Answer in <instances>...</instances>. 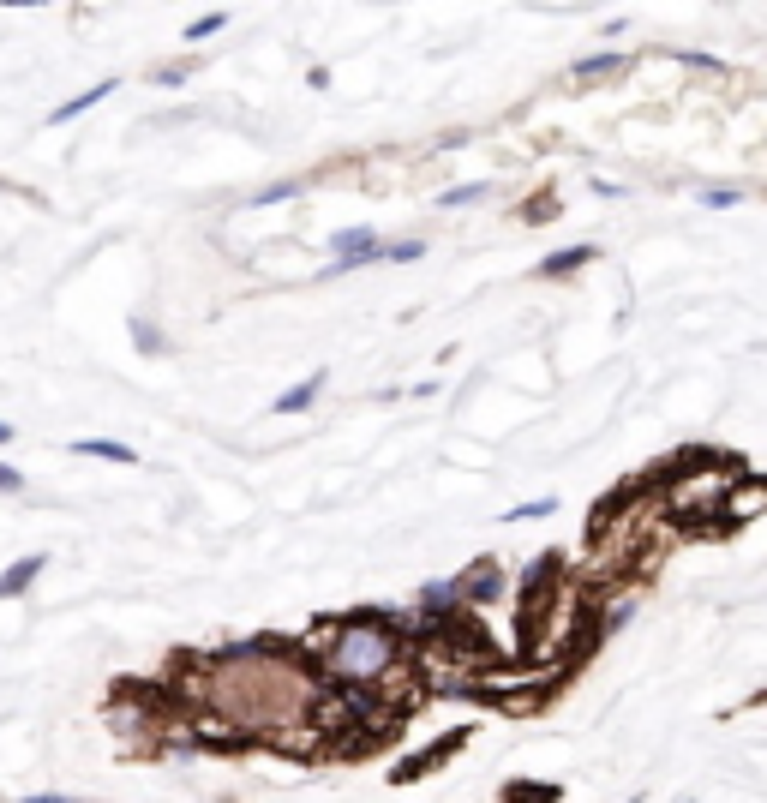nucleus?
Returning <instances> with one entry per match:
<instances>
[{
    "mask_svg": "<svg viewBox=\"0 0 767 803\" xmlns=\"http://www.w3.org/2000/svg\"><path fill=\"white\" fill-rule=\"evenodd\" d=\"M402 654H408V648H402V636H396V618L378 612V606H360V612H348V618L336 624V642L324 648V678H330V684H348L354 696H366L378 678L396 672Z\"/></svg>",
    "mask_w": 767,
    "mask_h": 803,
    "instance_id": "f257e3e1",
    "label": "nucleus"
},
{
    "mask_svg": "<svg viewBox=\"0 0 767 803\" xmlns=\"http://www.w3.org/2000/svg\"><path fill=\"white\" fill-rule=\"evenodd\" d=\"M378 228H366V222H348V228H336L330 234V270L324 276H348V270H366V264H378Z\"/></svg>",
    "mask_w": 767,
    "mask_h": 803,
    "instance_id": "f03ea898",
    "label": "nucleus"
},
{
    "mask_svg": "<svg viewBox=\"0 0 767 803\" xmlns=\"http://www.w3.org/2000/svg\"><path fill=\"white\" fill-rule=\"evenodd\" d=\"M456 588H462V606H492V600L504 594V570H498L492 558H480V564H468V570L456 576Z\"/></svg>",
    "mask_w": 767,
    "mask_h": 803,
    "instance_id": "7ed1b4c3",
    "label": "nucleus"
},
{
    "mask_svg": "<svg viewBox=\"0 0 767 803\" xmlns=\"http://www.w3.org/2000/svg\"><path fill=\"white\" fill-rule=\"evenodd\" d=\"M324 390H330V366H312V372H306L294 390H282V396L270 402V414H306V408H312Z\"/></svg>",
    "mask_w": 767,
    "mask_h": 803,
    "instance_id": "20e7f679",
    "label": "nucleus"
},
{
    "mask_svg": "<svg viewBox=\"0 0 767 803\" xmlns=\"http://www.w3.org/2000/svg\"><path fill=\"white\" fill-rule=\"evenodd\" d=\"M42 570H48V552H24V558H12V564L0 570V600H24V594L36 588Z\"/></svg>",
    "mask_w": 767,
    "mask_h": 803,
    "instance_id": "39448f33",
    "label": "nucleus"
},
{
    "mask_svg": "<svg viewBox=\"0 0 767 803\" xmlns=\"http://www.w3.org/2000/svg\"><path fill=\"white\" fill-rule=\"evenodd\" d=\"M558 576H564V552H540V558L522 570V606H540L546 582H558Z\"/></svg>",
    "mask_w": 767,
    "mask_h": 803,
    "instance_id": "423d86ee",
    "label": "nucleus"
},
{
    "mask_svg": "<svg viewBox=\"0 0 767 803\" xmlns=\"http://www.w3.org/2000/svg\"><path fill=\"white\" fill-rule=\"evenodd\" d=\"M114 90H120V78H96L90 90H78V96H66V102H60V108L48 114V126H66V120H78L84 108H96V102H108Z\"/></svg>",
    "mask_w": 767,
    "mask_h": 803,
    "instance_id": "0eeeda50",
    "label": "nucleus"
},
{
    "mask_svg": "<svg viewBox=\"0 0 767 803\" xmlns=\"http://www.w3.org/2000/svg\"><path fill=\"white\" fill-rule=\"evenodd\" d=\"M582 264H594V246H588V240H576V246H558V252H546V258L534 264V276H576Z\"/></svg>",
    "mask_w": 767,
    "mask_h": 803,
    "instance_id": "6e6552de",
    "label": "nucleus"
},
{
    "mask_svg": "<svg viewBox=\"0 0 767 803\" xmlns=\"http://www.w3.org/2000/svg\"><path fill=\"white\" fill-rule=\"evenodd\" d=\"M72 456H96V462L138 468V450H132V444H120V438H72Z\"/></svg>",
    "mask_w": 767,
    "mask_h": 803,
    "instance_id": "1a4fd4ad",
    "label": "nucleus"
},
{
    "mask_svg": "<svg viewBox=\"0 0 767 803\" xmlns=\"http://www.w3.org/2000/svg\"><path fill=\"white\" fill-rule=\"evenodd\" d=\"M492 192V180H462V186H444L438 192V210H462V204H480Z\"/></svg>",
    "mask_w": 767,
    "mask_h": 803,
    "instance_id": "9d476101",
    "label": "nucleus"
},
{
    "mask_svg": "<svg viewBox=\"0 0 767 803\" xmlns=\"http://www.w3.org/2000/svg\"><path fill=\"white\" fill-rule=\"evenodd\" d=\"M216 30H228V12H222V6H216V12H198V18H192L180 36H186V48H192V42H210Z\"/></svg>",
    "mask_w": 767,
    "mask_h": 803,
    "instance_id": "9b49d317",
    "label": "nucleus"
},
{
    "mask_svg": "<svg viewBox=\"0 0 767 803\" xmlns=\"http://www.w3.org/2000/svg\"><path fill=\"white\" fill-rule=\"evenodd\" d=\"M378 258H384V264H414V258H426V240H420V234H408V240H384Z\"/></svg>",
    "mask_w": 767,
    "mask_h": 803,
    "instance_id": "f8f14e48",
    "label": "nucleus"
},
{
    "mask_svg": "<svg viewBox=\"0 0 767 803\" xmlns=\"http://www.w3.org/2000/svg\"><path fill=\"white\" fill-rule=\"evenodd\" d=\"M570 72H576V78H606V72H624V54H588V60H576Z\"/></svg>",
    "mask_w": 767,
    "mask_h": 803,
    "instance_id": "ddd939ff",
    "label": "nucleus"
},
{
    "mask_svg": "<svg viewBox=\"0 0 767 803\" xmlns=\"http://www.w3.org/2000/svg\"><path fill=\"white\" fill-rule=\"evenodd\" d=\"M552 798H558V786H522V780L504 786V803H552Z\"/></svg>",
    "mask_w": 767,
    "mask_h": 803,
    "instance_id": "4468645a",
    "label": "nucleus"
},
{
    "mask_svg": "<svg viewBox=\"0 0 767 803\" xmlns=\"http://www.w3.org/2000/svg\"><path fill=\"white\" fill-rule=\"evenodd\" d=\"M738 198H744L738 186H702V192H696V204H708V210H732Z\"/></svg>",
    "mask_w": 767,
    "mask_h": 803,
    "instance_id": "2eb2a0df",
    "label": "nucleus"
},
{
    "mask_svg": "<svg viewBox=\"0 0 767 803\" xmlns=\"http://www.w3.org/2000/svg\"><path fill=\"white\" fill-rule=\"evenodd\" d=\"M294 192H300V180H270V186L252 192V204H282V198H294Z\"/></svg>",
    "mask_w": 767,
    "mask_h": 803,
    "instance_id": "dca6fc26",
    "label": "nucleus"
},
{
    "mask_svg": "<svg viewBox=\"0 0 767 803\" xmlns=\"http://www.w3.org/2000/svg\"><path fill=\"white\" fill-rule=\"evenodd\" d=\"M132 342H138L144 354H162V330H156L150 318H132Z\"/></svg>",
    "mask_w": 767,
    "mask_h": 803,
    "instance_id": "f3484780",
    "label": "nucleus"
},
{
    "mask_svg": "<svg viewBox=\"0 0 767 803\" xmlns=\"http://www.w3.org/2000/svg\"><path fill=\"white\" fill-rule=\"evenodd\" d=\"M558 510V498H534V504H516V510H504V522H534V516H552Z\"/></svg>",
    "mask_w": 767,
    "mask_h": 803,
    "instance_id": "a211bd4d",
    "label": "nucleus"
},
{
    "mask_svg": "<svg viewBox=\"0 0 767 803\" xmlns=\"http://www.w3.org/2000/svg\"><path fill=\"white\" fill-rule=\"evenodd\" d=\"M186 78H192V66H162V72H156L150 84H162V90H180Z\"/></svg>",
    "mask_w": 767,
    "mask_h": 803,
    "instance_id": "6ab92c4d",
    "label": "nucleus"
},
{
    "mask_svg": "<svg viewBox=\"0 0 767 803\" xmlns=\"http://www.w3.org/2000/svg\"><path fill=\"white\" fill-rule=\"evenodd\" d=\"M0 492H24V474L12 462H0Z\"/></svg>",
    "mask_w": 767,
    "mask_h": 803,
    "instance_id": "aec40b11",
    "label": "nucleus"
},
{
    "mask_svg": "<svg viewBox=\"0 0 767 803\" xmlns=\"http://www.w3.org/2000/svg\"><path fill=\"white\" fill-rule=\"evenodd\" d=\"M18 803H84V798H66V792H30V798H18Z\"/></svg>",
    "mask_w": 767,
    "mask_h": 803,
    "instance_id": "412c9836",
    "label": "nucleus"
},
{
    "mask_svg": "<svg viewBox=\"0 0 767 803\" xmlns=\"http://www.w3.org/2000/svg\"><path fill=\"white\" fill-rule=\"evenodd\" d=\"M6 444H12V420H0V450H6Z\"/></svg>",
    "mask_w": 767,
    "mask_h": 803,
    "instance_id": "4be33fe9",
    "label": "nucleus"
}]
</instances>
